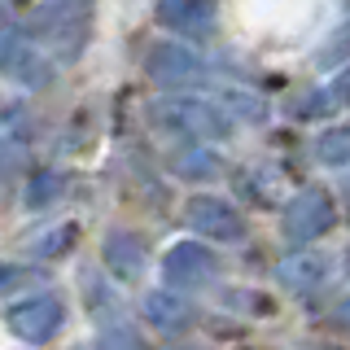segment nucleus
<instances>
[{"instance_id": "obj_16", "label": "nucleus", "mask_w": 350, "mask_h": 350, "mask_svg": "<svg viewBox=\"0 0 350 350\" xmlns=\"http://www.w3.org/2000/svg\"><path fill=\"white\" fill-rule=\"evenodd\" d=\"M346 53H350V27H342L333 36V44H324V49H320V66H337Z\"/></svg>"}, {"instance_id": "obj_7", "label": "nucleus", "mask_w": 350, "mask_h": 350, "mask_svg": "<svg viewBox=\"0 0 350 350\" xmlns=\"http://www.w3.org/2000/svg\"><path fill=\"white\" fill-rule=\"evenodd\" d=\"M145 70H149V79H158L162 88H189V83H202L206 66L193 49H184V44H175V40H162V44L149 49Z\"/></svg>"}, {"instance_id": "obj_9", "label": "nucleus", "mask_w": 350, "mask_h": 350, "mask_svg": "<svg viewBox=\"0 0 350 350\" xmlns=\"http://www.w3.org/2000/svg\"><path fill=\"white\" fill-rule=\"evenodd\" d=\"M158 22L184 40H206L215 31L211 0H158Z\"/></svg>"}, {"instance_id": "obj_4", "label": "nucleus", "mask_w": 350, "mask_h": 350, "mask_svg": "<svg viewBox=\"0 0 350 350\" xmlns=\"http://www.w3.org/2000/svg\"><path fill=\"white\" fill-rule=\"evenodd\" d=\"M333 224H337V206H333V197H328L324 189H302L289 206H284L280 232H284V241H293V245H306V241L324 237Z\"/></svg>"}, {"instance_id": "obj_21", "label": "nucleus", "mask_w": 350, "mask_h": 350, "mask_svg": "<svg viewBox=\"0 0 350 350\" xmlns=\"http://www.w3.org/2000/svg\"><path fill=\"white\" fill-rule=\"evenodd\" d=\"M337 96H342V101H350V70L337 79Z\"/></svg>"}, {"instance_id": "obj_2", "label": "nucleus", "mask_w": 350, "mask_h": 350, "mask_svg": "<svg viewBox=\"0 0 350 350\" xmlns=\"http://www.w3.org/2000/svg\"><path fill=\"white\" fill-rule=\"evenodd\" d=\"M62 324H66V306L57 293H36V298H22L5 311V328L18 342H31V346L53 342L62 333Z\"/></svg>"}, {"instance_id": "obj_3", "label": "nucleus", "mask_w": 350, "mask_h": 350, "mask_svg": "<svg viewBox=\"0 0 350 350\" xmlns=\"http://www.w3.org/2000/svg\"><path fill=\"white\" fill-rule=\"evenodd\" d=\"M83 22H88V0H40L31 14L27 31L44 44H62L66 53L83 44Z\"/></svg>"}, {"instance_id": "obj_17", "label": "nucleus", "mask_w": 350, "mask_h": 350, "mask_svg": "<svg viewBox=\"0 0 350 350\" xmlns=\"http://www.w3.org/2000/svg\"><path fill=\"white\" fill-rule=\"evenodd\" d=\"M96 350H145L136 342V333H127V328H109V333L96 342Z\"/></svg>"}, {"instance_id": "obj_14", "label": "nucleus", "mask_w": 350, "mask_h": 350, "mask_svg": "<svg viewBox=\"0 0 350 350\" xmlns=\"http://www.w3.org/2000/svg\"><path fill=\"white\" fill-rule=\"evenodd\" d=\"M62 189H66V175L44 171V175H36V180H31V189H27V206H31V211H44V206H53V202L62 197Z\"/></svg>"}, {"instance_id": "obj_1", "label": "nucleus", "mask_w": 350, "mask_h": 350, "mask_svg": "<svg viewBox=\"0 0 350 350\" xmlns=\"http://www.w3.org/2000/svg\"><path fill=\"white\" fill-rule=\"evenodd\" d=\"M153 123H162L167 131H189V136H202V140L232 136V118L215 101H202V96H167V101H158L153 105Z\"/></svg>"}, {"instance_id": "obj_6", "label": "nucleus", "mask_w": 350, "mask_h": 350, "mask_svg": "<svg viewBox=\"0 0 350 350\" xmlns=\"http://www.w3.org/2000/svg\"><path fill=\"white\" fill-rule=\"evenodd\" d=\"M162 271H167V284L180 293L202 289V284L215 280V254L202 245V241H175L162 258Z\"/></svg>"}, {"instance_id": "obj_24", "label": "nucleus", "mask_w": 350, "mask_h": 350, "mask_svg": "<svg viewBox=\"0 0 350 350\" xmlns=\"http://www.w3.org/2000/svg\"><path fill=\"white\" fill-rule=\"evenodd\" d=\"M346 5H350V0H346Z\"/></svg>"}, {"instance_id": "obj_5", "label": "nucleus", "mask_w": 350, "mask_h": 350, "mask_svg": "<svg viewBox=\"0 0 350 350\" xmlns=\"http://www.w3.org/2000/svg\"><path fill=\"white\" fill-rule=\"evenodd\" d=\"M184 224L193 228L197 237H211L219 245H237V241H245V219L237 215L232 202H224V197H193L189 211H184Z\"/></svg>"}, {"instance_id": "obj_19", "label": "nucleus", "mask_w": 350, "mask_h": 350, "mask_svg": "<svg viewBox=\"0 0 350 350\" xmlns=\"http://www.w3.org/2000/svg\"><path fill=\"white\" fill-rule=\"evenodd\" d=\"M228 105H237L241 118H267V105H262L258 96L250 101V92H228Z\"/></svg>"}, {"instance_id": "obj_15", "label": "nucleus", "mask_w": 350, "mask_h": 350, "mask_svg": "<svg viewBox=\"0 0 350 350\" xmlns=\"http://www.w3.org/2000/svg\"><path fill=\"white\" fill-rule=\"evenodd\" d=\"M184 175V180H211V175L219 171V158L215 153H206V149H193V153H184L180 158V167H175Z\"/></svg>"}, {"instance_id": "obj_10", "label": "nucleus", "mask_w": 350, "mask_h": 350, "mask_svg": "<svg viewBox=\"0 0 350 350\" xmlns=\"http://www.w3.org/2000/svg\"><path fill=\"white\" fill-rule=\"evenodd\" d=\"M105 267L114 271L118 280H140V271H145V245H140L131 232H114L105 237Z\"/></svg>"}, {"instance_id": "obj_13", "label": "nucleus", "mask_w": 350, "mask_h": 350, "mask_svg": "<svg viewBox=\"0 0 350 350\" xmlns=\"http://www.w3.org/2000/svg\"><path fill=\"white\" fill-rule=\"evenodd\" d=\"M315 158H320L324 167H350V123L320 131V140H315Z\"/></svg>"}, {"instance_id": "obj_18", "label": "nucleus", "mask_w": 350, "mask_h": 350, "mask_svg": "<svg viewBox=\"0 0 350 350\" xmlns=\"http://www.w3.org/2000/svg\"><path fill=\"white\" fill-rule=\"evenodd\" d=\"M53 241H40L36 245V254H44V258H53V254H62V250H70V237H75V228L66 224V228H57V232H49Z\"/></svg>"}, {"instance_id": "obj_20", "label": "nucleus", "mask_w": 350, "mask_h": 350, "mask_svg": "<svg viewBox=\"0 0 350 350\" xmlns=\"http://www.w3.org/2000/svg\"><path fill=\"white\" fill-rule=\"evenodd\" d=\"M18 276H22L18 267H0V293H5V289H14V284H18Z\"/></svg>"}, {"instance_id": "obj_8", "label": "nucleus", "mask_w": 350, "mask_h": 350, "mask_svg": "<svg viewBox=\"0 0 350 350\" xmlns=\"http://www.w3.org/2000/svg\"><path fill=\"white\" fill-rule=\"evenodd\" d=\"M0 75H9V79L27 88H40L49 83V57L22 36H0Z\"/></svg>"}, {"instance_id": "obj_23", "label": "nucleus", "mask_w": 350, "mask_h": 350, "mask_svg": "<svg viewBox=\"0 0 350 350\" xmlns=\"http://www.w3.org/2000/svg\"><path fill=\"white\" fill-rule=\"evenodd\" d=\"M346 267H350V258H346Z\"/></svg>"}, {"instance_id": "obj_11", "label": "nucleus", "mask_w": 350, "mask_h": 350, "mask_svg": "<svg viewBox=\"0 0 350 350\" xmlns=\"http://www.w3.org/2000/svg\"><path fill=\"white\" fill-rule=\"evenodd\" d=\"M324 276H328V258L324 254H289V258H284V267H280V280L289 284L293 293L320 289Z\"/></svg>"}, {"instance_id": "obj_12", "label": "nucleus", "mask_w": 350, "mask_h": 350, "mask_svg": "<svg viewBox=\"0 0 350 350\" xmlns=\"http://www.w3.org/2000/svg\"><path fill=\"white\" fill-rule=\"evenodd\" d=\"M145 315H149L158 328H167V333H180V328L193 320V311H189V302H184L180 289H158V293H149Z\"/></svg>"}, {"instance_id": "obj_22", "label": "nucleus", "mask_w": 350, "mask_h": 350, "mask_svg": "<svg viewBox=\"0 0 350 350\" xmlns=\"http://www.w3.org/2000/svg\"><path fill=\"white\" fill-rule=\"evenodd\" d=\"M342 306H346V320H350V298H346V302H342Z\"/></svg>"}]
</instances>
